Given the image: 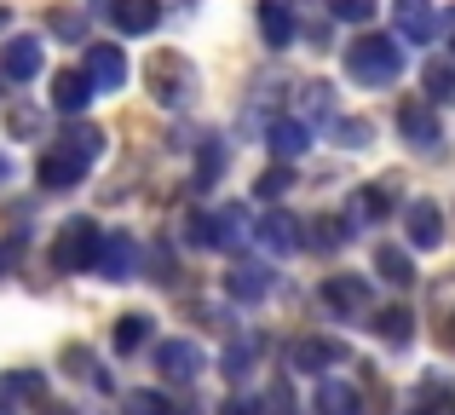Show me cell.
<instances>
[{
	"label": "cell",
	"instance_id": "obj_1",
	"mask_svg": "<svg viewBox=\"0 0 455 415\" xmlns=\"http://www.w3.org/2000/svg\"><path fill=\"white\" fill-rule=\"evenodd\" d=\"M398 69H403V46L387 41V35H357L346 46V76L363 81V87H387Z\"/></svg>",
	"mask_w": 455,
	"mask_h": 415
},
{
	"label": "cell",
	"instance_id": "obj_2",
	"mask_svg": "<svg viewBox=\"0 0 455 415\" xmlns=\"http://www.w3.org/2000/svg\"><path fill=\"white\" fill-rule=\"evenodd\" d=\"M99 248H104V231L92 219H64V225H58V236H52V266L76 277V271L99 266Z\"/></svg>",
	"mask_w": 455,
	"mask_h": 415
},
{
	"label": "cell",
	"instance_id": "obj_3",
	"mask_svg": "<svg viewBox=\"0 0 455 415\" xmlns=\"http://www.w3.org/2000/svg\"><path fill=\"white\" fill-rule=\"evenodd\" d=\"M243 225H248V213L236 208V203H225V208H213V213H190V243H202V248H236V243H243Z\"/></svg>",
	"mask_w": 455,
	"mask_h": 415
},
{
	"label": "cell",
	"instance_id": "obj_4",
	"mask_svg": "<svg viewBox=\"0 0 455 415\" xmlns=\"http://www.w3.org/2000/svg\"><path fill=\"white\" fill-rule=\"evenodd\" d=\"M156 370H162V381H196L202 375V347L196 340H162L156 347Z\"/></svg>",
	"mask_w": 455,
	"mask_h": 415
},
{
	"label": "cell",
	"instance_id": "obj_5",
	"mask_svg": "<svg viewBox=\"0 0 455 415\" xmlns=\"http://www.w3.org/2000/svg\"><path fill=\"white\" fill-rule=\"evenodd\" d=\"M392 23H398V35L410 46H427L438 35V18H433V0H398L392 6Z\"/></svg>",
	"mask_w": 455,
	"mask_h": 415
},
{
	"label": "cell",
	"instance_id": "obj_6",
	"mask_svg": "<svg viewBox=\"0 0 455 415\" xmlns=\"http://www.w3.org/2000/svg\"><path fill=\"white\" fill-rule=\"evenodd\" d=\"M41 64H46V52H41V41H35V35H12L6 52H0L6 81H35V76H41Z\"/></svg>",
	"mask_w": 455,
	"mask_h": 415
},
{
	"label": "cell",
	"instance_id": "obj_7",
	"mask_svg": "<svg viewBox=\"0 0 455 415\" xmlns=\"http://www.w3.org/2000/svg\"><path fill=\"white\" fill-rule=\"evenodd\" d=\"M398 133L410 139L415 150H433V145H438V116H433V104L403 99V104H398Z\"/></svg>",
	"mask_w": 455,
	"mask_h": 415
},
{
	"label": "cell",
	"instance_id": "obj_8",
	"mask_svg": "<svg viewBox=\"0 0 455 415\" xmlns=\"http://www.w3.org/2000/svg\"><path fill=\"white\" fill-rule=\"evenodd\" d=\"M87 81L99 92L127 87V58H122V46H87Z\"/></svg>",
	"mask_w": 455,
	"mask_h": 415
},
{
	"label": "cell",
	"instance_id": "obj_9",
	"mask_svg": "<svg viewBox=\"0 0 455 415\" xmlns=\"http://www.w3.org/2000/svg\"><path fill=\"white\" fill-rule=\"evenodd\" d=\"M150 87H156V104H179V99H185V92H190V64H185V58H156V64H150Z\"/></svg>",
	"mask_w": 455,
	"mask_h": 415
},
{
	"label": "cell",
	"instance_id": "obj_10",
	"mask_svg": "<svg viewBox=\"0 0 455 415\" xmlns=\"http://www.w3.org/2000/svg\"><path fill=\"white\" fill-rule=\"evenodd\" d=\"M133 266H139L133 236H127V231L104 236V248H99V271H104V277H110V283H127V277H133Z\"/></svg>",
	"mask_w": 455,
	"mask_h": 415
},
{
	"label": "cell",
	"instance_id": "obj_11",
	"mask_svg": "<svg viewBox=\"0 0 455 415\" xmlns=\"http://www.w3.org/2000/svg\"><path fill=\"white\" fill-rule=\"evenodd\" d=\"M52 104L64 116H81L92 104V81H87V69H58L52 76Z\"/></svg>",
	"mask_w": 455,
	"mask_h": 415
},
{
	"label": "cell",
	"instance_id": "obj_12",
	"mask_svg": "<svg viewBox=\"0 0 455 415\" xmlns=\"http://www.w3.org/2000/svg\"><path fill=\"white\" fill-rule=\"evenodd\" d=\"M403 231H410L415 248H438L444 243V213H438V203H415L403 213Z\"/></svg>",
	"mask_w": 455,
	"mask_h": 415
},
{
	"label": "cell",
	"instance_id": "obj_13",
	"mask_svg": "<svg viewBox=\"0 0 455 415\" xmlns=\"http://www.w3.org/2000/svg\"><path fill=\"white\" fill-rule=\"evenodd\" d=\"M323 300L340 317H357V312H369V283L363 277H329L323 283Z\"/></svg>",
	"mask_w": 455,
	"mask_h": 415
},
{
	"label": "cell",
	"instance_id": "obj_14",
	"mask_svg": "<svg viewBox=\"0 0 455 415\" xmlns=\"http://www.w3.org/2000/svg\"><path fill=\"white\" fill-rule=\"evenodd\" d=\"M110 18H116L122 35H150L156 23H162V6H156V0H116Z\"/></svg>",
	"mask_w": 455,
	"mask_h": 415
},
{
	"label": "cell",
	"instance_id": "obj_15",
	"mask_svg": "<svg viewBox=\"0 0 455 415\" xmlns=\"http://www.w3.org/2000/svg\"><path fill=\"white\" fill-rule=\"evenodd\" d=\"M225 289H231V300H266L277 289V277H271V266H236L225 277Z\"/></svg>",
	"mask_w": 455,
	"mask_h": 415
},
{
	"label": "cell",
	"instance_id": "obj_16",
	"mask_svg": "<svg viewBox=\"0 0 455 415\" xmlns=\"http://www.w3.org/2000/svg\"><path fill=\"white\" fill-rule=\"evenodd\" d=\"M52 150H64V156H76V162H81V168H92V162H99V150H104V133H99L92 122H76Z\"/></svg>",
	"mask_w": 455,
	"mask_h": 415
},
{
	"label": "cell",
	"instance_id": "obj_17",
	"mask_svg": "<svg viewBox=\"0 0 455 415\" xmlns=\"http://www.w3.org/2000/svg\"><path fill=\"white\" fill-rule=\"evenodd\" d=\"M81 173L87 168H81L76 156H64V150H46L41 156V185L46 191H69V185H81Z\"/></svg>",
	"mask_w": 455,
	"mask_h": 415
},
{
	"label": "cell",
	"instance_id": "obj_18",
	"mask_svg": "<svg viewBox=\"0 0 455 415\" xmlns=\"http://www.w3.org/2000/svg\"><path fill=\"white\" fill-rule=\"evenodd\" d=\"M259 243H266L271 254H294V248H300V225H294L289 213H266V219H259Z\"/></svg>",
	"mask_w": 455,
	"mask_h": 415
},
{
	"label": "cell",
	"instance_id": "obj_19",
	"mask_svg": "<svg viewBox=\"0 0 455 415\" xmlns=\"http://www.w3.org/2000/svg\"><path fill=\"white\" fill-rule=\"evenodd\" d=\"M266 145H271V156H300V150L311 145V127L306 122H271V133H266Z\"/></svg>",
	"mask_w": 455,
	"mask_h": 415
},
{
	"label": "cell",
	"instance_id": "obj_20",
	"mask_svg": "<svg viewBox=\"0 0 455 415\" xmlns=\"http://www.w3.org/2000/svg\"><path fill=\"white\" fill-rule=\"evenodd\" d=\"M346 347H334V340H294L289 347V363L294 370H323V363H340Z\"/></svg>",
	"mask_w": 455,
	"mask_h": 415
},
{
	"label": "cell",
	"instance_id": "obj_21",
	"mask_svg": "<svg viewBox=\"0 0 455 415\" xmlns=\"http://www.w3.org/2000/svg\"><path fill=\"white\" fill-rule=\"evenodd\" d=\"M259 35H266V46H289L294 41V18H289L283 0H266V6H259Z\"/></svg>",
	"mask_w": 455,
	"mask_h": 415
},
{
	"label": "cell",
	"instance_id": "obj_22",
	"mask_svg": "<svg viewBox=\"0 0 455 415\" xmlns=\"http://www.w3.org/2000/svg\"><path fill=\"white\" fill-rule=\"evenodd\" d=\"M110 340H116V352H122V358H127V352H139V347L150 340V317H145V312H127V317H116Z\"/></svg>",
	"mask_w": 455,
	"mask_h": 415
},
{
	"label": "cell",
	"instance_id": "obj_23",
	"mask_svg": "<svg viewBox=\"0 0 455 415\" xmlns=\"http://www.w3.org/2000/svg\"><path fill=\"white\" fill-rule=\"evenodd\" d=\"M317 410L323 415H363V398H357L352 387H340V381H323L317 387Z\"/></svg>",
	"mask_w": 455,
	"mask_h": 415
},
{
	"label": "cell",
	"instance_id": "obj_24",
	"mask_svg": "<svg viewBox=\"0 0 455 415\" xmlns=\"http://www.w3.org/2000/svg\"><path fill=\"white\" fill-rule=\"evenodd\" d=\"M375 271L387 283H398V289H410V283H415V266H410V254H403V248H380V254H375Z\"/></svg>",
	"mask_w": 455,
	"mask_h": 415
},
{
	"label": "cell",
	"instance_id": "obj_25",
	"mask_svg": "<svg viewBox=\"0 0 455 415\" xmlns=\"http://www.w3.org/2000/svg\"><path fill=\"white\" fill-rule=\"evenodd\" d=\"M380 213H387V191H380V185H369V191H357V196H352L346 219H352V225H369V219H380Z\"/></svg>",
	"mask_w": 455,
	"mask_h": 415
},
{
	"label": "cell",
	"instance_id": "obj_26",
	"mask_svg": "<svg viewBox=\"0 0 455 415\" xmlns=\"http://www.w3.org/2000/svg\"><path fill=\"white\" fill-rule=\"evenodd\" d=\"M375 329H380V340H410L415 335V317L403 312V306H387V312L375 317Z\"/></svg>",
	"mask_w": 455,
	"mask_h": 415
},
{
	"label": "cell",
	"instance_id": "obj_27",
	"mask_svg": "<svg viewBox=\"0 0 455 415\" xmlns=\"http://www.w3.org/2000/svg\"><path fill=\"white\" fill-rule=\"evenodd\" d=\"M427 99H433V104H455V69L450 64H427Z\"/></svg>",
	"mask_w": 455,
	"mask_h": 415
},
{
	"label": "cell",
	"instance_id": "obj_28",
	"mask_svg": "<svg viewBox=\"0 0 455 415\" xmlns=\"http://www.w3.org/2000/svg\"><path fill=\"white\" fill-rule=\"evenodd\" d=\"M289 185H294L289 168H266V173L254 180V196H259V203H277V196H289Z\"/></svg>",
	"mask_w": 455,
	"mask_h": 415
},
{
	"label": "cell",
	"instance_id": "obj_29",
	"mask_svg": "<svg viewBox=\"0 0 455 415\" xmlns=\"http://www.w3.org/2000/svg\"><path fill=\"white\" fill-rule=\"evenodd\" d=\"M369 139H375V127H369L363 116H357V122H352V116H346V122H334V145H346V150H363Z\"/></svg>",
	"mask_w": 455,
	"mask_h": 415
},
{
	"label": "cell",
	"instance_id": "obj_30",
	"mask_svg": "<svg viewBox=\"0 0 455 415\" xmlns=\"http://www.w3.org/2000/svg\"><path fill=\"white\" fill-rule=\"evenodd\" d=\"M317 254H334V248L346 243V231H340V219H311V236H306Z\"/></svg>",
	"mask_w": 455,
	"mask_h": 415
},
{
	"label": "cell",
	"instance_id": "obj_31",
	"mask_svg": "<svg viewBox=\"0 0 455 415\" xmlns=\"http://www.w3.org/2000/svg\"><path fill=\"white\" fill-rule=\"evenodd\" d=\"M259 410H266V415H294V387L289 381H271L266 398H259Z\"/></svg>",
	"mask_w": 455,
	"mask_h": 415
},
{
	"label": "cell",
	"instance_id": "obj_32",
	"mask_svg": "<svg viewBox=\"0 0 455 415\" xmlns=\"http://www.w3.org/2000/svg\"><path fill=\"white\" fill-rule=\"evenodd\" d=\"M334 18L340 23H369L375 18V0H334Z\"/></svg>",
	"mask_w": 455,
	"mask_h": 415
},
{
	"label": "cell",
	"instance_id": "obj_33",
	"mask_svg": "<svg viewBox=\"0 0 455 415\" xmlns=\"http://www.w3.org/2000/svg\"><path fill=\"white\" fill-rule=\"evenodd\" d=\"M248 363H254V340H243V347L225 352V375H231V381H236V375H248Z\"/></svg>",
	"mask_w": 455,
	"mask_h": 415
},
{
	"label": "cell",
	"instance_id": "obj_34",
	"mask_svg": "<svg viewBox=\"0 0 455 415\" xmlns=\"http://www.w3.org/2000/svg\"><path fill=\"white\" fill-rule=\"evenodd\" d=\"M6 127H12L18 139H29V133H41V116H35V110H23V104H18V110L6 116Z\"/></svg>",
	"mask_w": 455,
	"mask_h": 415
},
{
	"label": "cell",
	"instance_id": "obj_35",
	"mask_svg": "<svg viewBox=\"0 0 455 415\" xmlns=\"http://www.w3.org/2000/svg\"><path fill=\"white\" fill-rule=\"evenodd\" d=\"M18 393H41V375H6L0 381V398H18Z\"/></svg>",
	"mask_w": 455,
	"mask_h": 415
},
{
	"label": "cell",
	"instance_id": "obj_36",
	"mask_svg": "<svg viewBox=\"0 0 455 415\" xmlns=\"http://www.w3.org/2000/svg\"><path fill=\"white\" fill-rule=\"evenodd\" d=\"M127 410H139V415H167V404L156 393H127Z\"/></svg>",
	"mask_w": 455,
	"mask_h": 415
},
{
	"label": "cell",
	"instance_id": "obj_37",
	"mask_svg": "<svg viewBox=\"0 0 455 415\" xmlns=\"http://www.w3.org/2000/svg\"><path fill=\"white\" fill-rule=\"evenodd\" d=\"M220 168H225V150H202V180H213Z\"/></svg>",
	"mask_w": 455,
	"mask_h": 415
},
{
	"label": "cell",
	"instance_id": "obj_38",
	"mask_svg": "<svg viewBox=\"0 0 455 415\" xmlns=\"http://www.w3.org/2000/svg\"><path fill=\"white\" fill-rule=\"evenodd\" d=\"M52 29H58V35H81V18H69V12H58V18H52Z\"/></svg>",
	"mask_w": 455,
	"mask_h": 415
},
{
	"label": "cell",
	"instance_id": "obj_39",
	"mask_svg": "<svg viewBox=\"0 0 455 415\" xmlns=\"http://www.w3.org/2000/svg\"><path fill=\"white\" fill-rule=\"evenodd\" d=\"M220 415H254V404H243V398H231V404H225Z\"/></svg>",
	"mask_w": 455,
	"mask_h": 415
},
{
	"label": "cell",
	"instance_id": "obj_40",
	"mask_svg": "<svg viewBox=\"0 0 455 415\" xmlns=\"http://www.w3.org/2000/svg\"><path fill=\"white\" fill-rule=\"evenodd\" d=\"M6 180H12V162H6V156H0V185H6Z\"/></svg>",
	"mask_w": 455,
	"mask_h": 415
},
{
	"label": "cell",
	"instance_id": "obj_41",
	"mask_svg": "<svg viewBox=\"0 0 455 415\" xmlns=\"http://www.w3.org/2000/svg\"><path fill=\"white\" fill-rule=\"evenodd\" d=\"M450 52H455V12H450Z\"/></svg>",
	"mask_w": 455,
	"mask_h": 415
},
{
	"label": "cell",
	"instance_id": "obj_42",
	"mask_svg": "<svg viewBox=\"0 0 455 415\" xmlns=\"http://www.w3.org/2000/svg\"><path fill=\"white\" fill-rule=\"evenodd\" d=\"M0 415H12V410H6V404H0Z\"/></svg>",
	"mask_w": 455,
	"mask_h": 415
},
{
	"label": "cell",
	"instance_id": "obj_43",
	"mask_svg": "<svg viewBox=\"0 0 455 415\" xmlns=\"http://www.w3.org/2000/svg\"><path fill=\"white\" fill-rule=\"evenodd\" d=\"M167 415H173V410H167Z\"/></svg>",
	"mask_w": 455,
	"mask_h": 415
}]
</instances>
